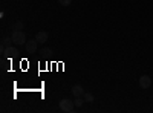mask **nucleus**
Listing matches in <instances>:
<instances>
[{"instance_id": "nucleus-8", "label": "nucleus", "mask_w": 153, "mask_h": 113, "mask_svg": "<svg viewBox=\"0 0 153 113\" xmlns=\"http://www.w3.org/2000/svg\"><path fill=\"white\" fill-rule=\"evenodd\" d=\"M83 98H84V101H86V103H94V95H92L91 92H84Z\"/></svg>"}, {"instance_id": "nucleus-7", "label": "nucleus", "mask_w": 153, "mask_h": 113, "mask_svg": "<svg viewBox=\"0 0 153 113\" xmlns=\"http://www.w3.org/2000/svg\"><path fill=\"white\" fill-rule=\"evenodd\" d=\"M5 54L9 57V61H11V58L14 57V55H17V54H19V51H17V47H11V46H9V47H6Z\"/></svg>"}, {"instance_id": "nucleus-2", "label": "nucleus", "mask_w": 153, "mask_h": 113, "mask_svg": "<svg viewBox=\"0 0 153 113\" xmlns=\"http://www.w3.org/2000/svg\"><path fill=\"white\" fill-rule=\"evenodd\" d=\"M58 106H60L61 112H68V113H72L74 109H75V104H74V101H71V99H61V101L58 103Z\"/></svg>"}, {"instance_id": "nucleus-11", "label": "nucleus", "mask_w": 153, "mask_h": 113, "mask_svg": "<svg viewBox=\"0 0 153 113\" xmlns=\"http://www.w3.org/2000/svg\"><path fill=\"white\" fill-rule=\"evenodd\" d=\"M23 26H25L23 21H17V23L14 24V28H12V29H14V31H22V29H23Z\"/></svg>"}, {"instance_id": "nucleus-10", "label": "nucleus", "mask_w": 153, "mask_h": 113, "mask_svg": "<svg viewBox=\"0 0 153 113\" xmlns=\"http://www.w3.org/2000/svg\"><path fill=\"white\" fill-rule=\"evenodd\" d=\"M40 54H42L43 57H48V55L52 54V49H51V47H43L42 51H40Z\"/></svg>"}, {"instance_id": "nucleus-1", "label": "nucleus", "mask_w": 153, "mask_h": 113, "mask_svg": "<svg viewBox=\"0 0 153 113\" xmlns=\"http://www.w3.org/2000/svg\"><path fill=\"white\" fill-rule=\"evenodd\" d=\"M12 38V43L17 44V46H22V44H26V34L23 31H14L11 35Z\"/></svg>"}, {"instance_id": "nucleus-9", "label": "nucleus", "mask_w": 153, "mask_h": 113, "mask_svg": "<svg viewBox=\"0 0 153 113\" xmlns=\"http://www.w3.org/2000/svg\"><path fill=\"white\" fill-rule=\"evenodd\" d=\"M83 103H86V101H84V98H81V96H78V98H75V99H74L75 107H81V106H83Z\"/></svg>"}, {"instance_id": "nucleus-4", "label": "nucleus", "mask_w": 153, "mask_h": 113, "mask_svg": "<svg viewBox=\"0 0 153 113\" xmlns=\"http://www.w3.org/2000/svg\"><path fill=\"white\" fill-rule=\"evenodd\" d=\"M139 86H141V89H149L152 86V80L149 75H143L141 78H139Z\"/></svg>"}, {"instance_id": "nucleus-5", "label": "nucleus", "mask_w": 153, "mask_h": 113, "mask_svg": "<svg viewBox=\"0 0 153 113\" xmlns=\"http://www.w3.org/2000/svg\"><path fill=\"white\" fill-rule=\"evenodd\" d=\"M48 37H49V34H48L46 31H40V32H37L35 40L42 44V43H46V41H48Z\"/></svg>"}, {"instance_id": "nucleus-6", "label": "nucleus", "mask_w": 153, "mask_h": 113, "mask_svg": "<svg viewBox=\"0 0 153 113\" xmlns=\"http://www.w3.org/2000/svg\"><path fill=\"white\" fill-rule=\"evenodd\" d=\"M72 95H74L75 98H78V96H83V95H84V90H83V87H81V86H78V84H75V86L72 87Z\"/></svg>"}, {"instance_id": "nucleus-13", "label": "nucleus", "mask_w": 153, "mask_h": 113, "mask_svg": "<svg viewBox=\"0 0 153 113\" xmlns=\"http://www.w3.org/2000/svg\"><path fill=\"white\" fill-rule=\"evenodd\" d=\"M11 43H12V38H5V40H3V44H5L6 47H9Z\"/></svg>"}, {"instance_id": "nucleus-12", "label": "nucleus", "mask_w": 153, "mask_h": 113, "mask_svg": "<svg viewBox=\"0 0 153 113\" xmlns=\"http://www.w3.org/2000/svg\"><path fill=\"white\" fill-rule=\"evenodd\" d=\"M58 3L63 5V6H69L72 3V0H58Z\"/></svg>"}, {"instance_id": "nucleus-3", "label": "nucleus", "mask_w": 153, "mask_h": 113, "mask_svg": "<svg viewBox=\"0 0 153 113\" xmlns=\"http://www.w3.org/2000/svg\"><path fill=\"white\" fill-rule=\"evenodd\" d=\"M37 46H38V41H37L35 38L26 41V44H25V47H26V52L31 54V55H34V54L37 52Z\"/></svg>"}]
</instances>
